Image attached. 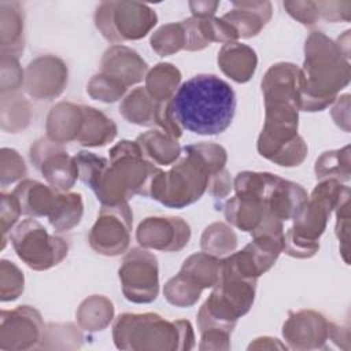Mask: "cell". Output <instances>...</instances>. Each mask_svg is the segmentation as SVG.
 Returning a JSON list of instances; mask_svg holds the SVG:
<instances>
[{
	"label": "cell",
	"instance_id": "cell-1",
	"mask_svg": "<svg viewBox=\"0 0 351 351\" xmlns=\"http://www.w3.org/2000/svg\"><path fill=\"white\" fill-rule=\"evenodd\" d=\"M236 95L214 74H199L185 81L169 100V114L181 129L214 136L225 132L234 117Z\"/></svg>",
	"mask_w": 351,
	"mask_h": 351
},
{
	"label": "cell",
	"instance_id": "cell-2",
	"mask_svg": "<svg viewBox=\"0 0 351 351\" xmlns=\"http://www.w3.org/2000/svg\"><path fill=\"white\" fill-rule=\"evenodd\" d=\"M11 241L18 256L36 270L49 269L67 255V244L56 236H49L33 219L19 223L11 236Z\"/></svg>",
	"mask_w": 351,
	"mask_h": 351
},
{
	"label": "cell",
	"instance_id": "cell-3",
	"mask_svg": "<svg viewBox=\"0 0 351 351\" xmlns=\"http://www.w3.org/2000/svg\"><path fill=\"white\" fill-rule=\"evenodd\" d=\"M96 26L101 34L111 43H121L123 40H136L147 34L137 22L156 23L155 12L145 4L130 1H104L95 15Z\"/></svg>",
	"mask_w": 351,
	"mask_h": 351
},
{
	"label": "cell",
	"instance_id": "cell-4",
	"mask_svg": "<svg viewBox=\"0 0 351 351\" xmlns=\"http://www.w3.org/2000/svg\"><path fill=\"white\" fill-rule=\"evenodd\" d=\"M123 293L128 300L148 303L158 295V266L154 255L134 248L125 258L119 269Z\"/></svg>",
	"mask_w": 351,
	"mask_h": 351
},
{
	"label": "cell",
	"instance_id": "cell-5",
	"mask_svg": "<svg viewBox=\"0 0 351 351\" xmlns=\"http://www.w3.org/2000/svg\"><path fill=\"white\" fill-rule=\"evenodd\" d=\"M132 214L126 202L103 207L90 233V245L104 255H118L129 244Z\"/></svg>",
	"mask_w": 351,
	"mask_h": 351
},
{
	"label": "cell",
	"instance_id": "cell-6",
	"mask_svg": "<svg viewBox=\"0 0 351 351\" xmlns=\"http://www.w3.org/2000/svg\"><path fill=\"white\" fill-rule=\"evenodd\" d=\"M233 5L237 7V10L225 14L222 19L233 26L239 37L255 36L271 15V5L267 1L233 3Z\"/></svg>",
	"mask_w": 351,
	"mask_h": 351
},
{
	"label": "cell",
	"instance_id": "cell-7",
	"mask_svg": "<svg viewBox=\"0 0 351 351\" xmlns=\"http://www.w3.org/2000/svg\"><path fill=\"white\" fill-rule=\"evenodd\" d=\"M14 196H16L21 213L36 217L51 214L58 199V195L37 181L21 182L14 191Z\"/></svg>",
	"mask_w": 351,
	"mask_h": 351
},
{
	"label": "cell",
	"instance_id": "cell-8",
	"mask_svg": "<svg viewBox=\"0 0 351 351\" xmlns=\"http://www.w3.org/2000/svg\"><path fill=\"white\" fill-rule=\"evenodd\" d=\"M36 166L41 170L53 188L62 191L71 188L77 177V163H74V160L63 149L55 152V155L48 156Z\"/></svg>",
	"mask_w": 351,
	"mask_h": 351
},
{
	"label": "cell",
	"instance_id": "cell-9",
	"mask_svg": "<svg viewBox=\"0 0 351 351\" xmlns=\"http://www.w3.org/2000/svg\"><path fill=\"white\" fill-rule=\"evenodd\" d=\"M137 145L141 152L154 159L159 165H170L180 155V147L166 133L160 136V144H158V130H151L141 134L137 138Z\"/></svg>",
	"mask_w": 351,
	"mask_h": 351
},
{
	"label": "cell",
	"instance_id": "cell-10",
	"mask_svg": "<svg viewBox=\"0 0 351 351\" xmlns=\"http://www.w3.org/2000/svg\"><path fill=\"white\" fill-rule=\"evenodd\" d=\"M82 215V200L78 193L58 195L55 207L49 214V223L58 230H67L77 225Z\"/></svg>",
	"mask_w": 351,
	"mask_h": 351
},
{
	"label": "cell",
	"instance_id": "cell-11",
	"mask_svg": "<svg viewBox=\"0 0 351 351\" xmlns=\"http://www.w3.org/2000/svg\"><path fill=\"white\" fill-rule=\"evenodd\" d=\"M152 48L160 53V56H166L171 52L178 51L185 45L184 41V29L181 23H171L160 27L151 38Z\"/></svg>",
	"mask_w": 351,
	"mask_h": 351
},
{
	"label": "cell",
	"instance_id": "cell-12",
	"mask_svg": "<svg viewBox=\"0 0 351 351\" xmlns=\"http://www.w3.org/2000/svg\"><path fill=\"white\" fill-rule=\"evenodd\" d=\"M180 80H181V74L173 66L167 73L166 78H159L158 73L152 69L147 77V88H148V92L152 95V97L155 96L156 100L159 101H167L173 97L171 95L177 84L180 82Z\"/></svg>",
	"mask_w": 351,
	"mask_h": 351
},
{
	"label": "cell",
	"instance_id": "cell-13",
	"mask_svg": "<svg viewBox=\"0 0 351 351\" xmlns=\"http://www.w3.org/2000/svg\"><path fill=\"white\" fill-rule=\"evenodd\" d=\"M218 4L219 3H189V7L196 18H210L215 12Z\"/></svg>",
	"mask_w": 351,
	"mask_h": 351
}]
</instances>
